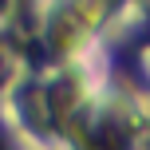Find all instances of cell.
<instances>
[{
  "mask_svg": "<svg viewBox=\"0 0 150 150\" xmlns=\"http://www.w3.org/2000/svg\"><path fill=\"white\" fill-rule=\"evenodd\" d=\"M0 79H4V63H0Z\"/></svg>",
  "mask_w": 150,
  "mask_h": 150,
  "instance_id": "1",
  "label": "cell"
},
{
  "mask_svg": "<svg viewBox=\"0 0 150 150\" xmlns=\"http://www.w3.org/2000/svg\"><path fill=\"white\" fill-rule=\"evenodd\" d=\"M0 150H4V142H0Z\"/></svg>",
  "mask_w": 150,
  "mask_h": 150,
  "instance_id": "2",
  "label": "cell"
}]
</instances>
